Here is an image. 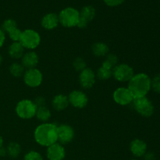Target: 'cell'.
I'll list each match as a JSON object with an SVG mask.
<instances>
[{
  "label": "cell",
  "mask_w": 160,
  "mask_h": 160,
  "mask_svg": "<svg viewBox=\"0 0 160 160\" xmlns=\"http://www.w3.org/2000/svg\"><path fill=\"white\" fill-rule=\"evenodd\" d=\"M21 34L22 31L18 28H15V29L11 31L9 33H8L9 38L12 41V42H19L20 39V37H21Z\"/></svg>",
  "instance_id": "f546056e"
},
{
  "label": "cell",
  "mask_w": 160,
  "mask_h": 160,
  "mask_svg": "<svg viewBox=\"0 0 160 160\" xmlns=\"http://www.w3.org/2000/svg\"><path fill=\"white\" fill-rule=\"evenodd\" d=\"M144 160H156V157L154 152H147L145 155H144Z\"/></svg>",
  "instance_id": "d6a6232c"
},
{
  "label": "cell",
  "mask_w": 160,
  "mask_h": 160,
  "mask_svg": "<svg viewBox=\"0 0 160 160\" xmlns=\"http://www.w3.org/2000/svg\"><path fill=\"white\" fill-rule=\"evenodd\" d=\"M5 41H6V33L2 28H0V48L4 45Z\"/></svg>",
  "instance_id": "836d02e7"
},
{
  "label": "cell",
  "mask_w": 160,
  "mask_h": 160,
  "mask_svg": "<svg viewBox=\"0 0 160 160\" xmlns=\"http://www.w3.org/2000/svg\"><path fill=\"white\" fill-rule=\"evenodd\" d=\"M2 145H3V138H2V136L0 135V148L2 147Z\"/></svg>",
  "instance_id": "d590c367"
},
{
  "label": "cell",
  "mask_w": 160,
  "mask_h": 160,
  "mask_svg": "<svg viewBox=\"0 0 160 160\" xmlns=\"http://www.w3.org/2000/svg\"><path fill=\"white\" fill-rule=\"evenodd\" d=\"M95 81H96V75L91 68L86 67L84 70L80 72L79 83L83 88H92L95 85Z\"/></svg>",
  "instance_id": "7c38bea8"
},
{
  "label": "cell",
  "mask_w": 160,
  "mask_h": 160,
  "mask_svg": "<svg viewBox=\"0 0 160 160\" xmlns=\"http://www.w3.org/2000/svg\"><path fill=\"white\" fill-rule=\"evenodd\" d=\"M9 72L12 76L15 78H20L23 75L25 72V68L22 65L21 62H13L9 67Z\"/></svg>",
  "instance_id": "cb8c5ba5"
},
{
  "label": "cell",
  "mask_w": 160,
  "mask_h": 160,
  "mask_svg": "<svg viewBox=\"0 0 160 160\" xmlns=\"http://www.w3.org/2000/svg\"><path fill=\"white\" fill-rule=\"evenodd\" d=\"M41 41L42 38L38 31L34 29H25L22 31L21 37L19 42L23 48L32 51L39 46Z\"/></svg>",
  "instance_id": "5b68a950"
},
{
  "label": "cell",
  "mask_w": 160,
  "mask_h": 160,
  "mask_svg": "<svg viewBox=\"0 0 160 160\" xmlns=\"http://www.w3.org/2000/svg\"><path fill=\"white\" fill-rule=\"evenodd\" d=\"M73 66L75 70L79 72L82 71L83 70H84L87 67V64H86L85 60L81 57L76 58L74 59V61H73Z\"/></svg>",
  "instance_id": "83f0119b"
},
{
  "label": "cell",
  "mask_w": 160,
  "mask_h": 160,
  "mask_svg": "<svg viewBox=\"0 0 160 160\" xmlns=\"http://www.w3.org/2000/svg\"><path fill=\"white\" fill-rule=\"evenodd\" d=\"M24 50L25 48L20 43V42H14L9 46L8 53H9V56L12 59H21L22 56H23Z\"/></svg>",
  "instance_id": "d6986e66"
},
{
  "label": "cell",
  "mask_w": 160,
  "mask_h": 160,
  "mask_svg": "<svg viewBox=\"0 0 160 160\" xmlns=\"http://www.w3.org/2000/svg\"><path fill=\"white\" fill-rule=\"evenodd\" d=\"M128 88L134 98L147 96L151 91V78L145 73H138L128 82Z\"/></svg>",
  "instance_id": "7a4b0ae2"
},
{
  "label": "cell",
  "mask_w": 160,
  "mask_h": 160,
  "mask_svg": "<svg viewBox=\"0 0 160 160\" xmlns=\"http://www.w3.org/2000/svg\"><path fill=\"white\" fill-rule=\"evenodd\" d=\"M37 109L38 107L34 101L25 98L17 102L15 111L17 117L22 120H31L35 117Z\"/></svg>",
  "instance_id": "277c9868"
},
{
  "label": "cell",
  "mask_w": 160,
  "mask_h": 160,
  "mask_svg": "<svg viewBox=\"0 0 160 160\" xmlns=\"http://www.w3.org/2000/svg\"><path fill=\"white\" fill-rule=\"evenodd\" d=\"M7 155V151H6V148L4 147H1L0 148V156L1 157H4Z\"/></svg>",
  "instance_id": "e575fe53"
},
{
  "label": "cell",
  "mask_w": 160,
  "mask_h": 160,
  "mask_svg": "<svg viewBox=\"0 0 160 160\" xmlns=\"http://www.w3.org/2000/svg\"><path fill=\"white\" fill-rule=\"evenodd\" d=\"M151 90L155 93L160 94V73H156L151 78Z\"/></svg>",
  "instance_id": "4316f807"
},
{
  "label": "cell",
  "mask_w": 160,
  "mask_h": 160,
  "mask_svg": "<svg viewBox=\"0 0 160 160\" xmlns=\"http://www.w3.org/2000/svg\"><path fill=\"white\" fill-rule=\"evenodd\" d=\"M34 138L39 145L48 147L58 142L57 125L53 123H42L35 128Z\"/></svg>",
  "instance_id": "6da1fadb"
},
{
  "label": "cell",
  "mask_w": 160,
  "mask_h": 160,
  "mask_svg": "<svg viewBox=\"0 0 160 160\" xmlns=\"http://www.w3.org/2000/svg\"><path fill=\"white\" fill-rule=\"evenodd\" d=\"M59 17V23L64 28H72L78 27L80 20V12L73 7H67L60 11Z\"/></svg>",
  "instance_id": "3957f363"
},
{
  "label": "cell",
  "mask_w": 160,
  "mask_h": 160,
  "mask_svg": "<svg viewBox=\"0 0 160 160\" xmlns=\"http://www.w3.org/2000/svg\"><path fill=\"white\" fill-rule=\"evenodd\" d=\"M134 109L142 117L148 118L154 114L155 106L152 102L147 96L134 98L133 101Z\"/></svg>",
  "instance_id": "8992f818"
},
{
  "label": "cell",
  "mask_w": 160,
  "mask_h": 160,
  "mask_svg": "<svg viewBox=\"0 0 160 160\" xmlns=\"http://www.w3.org/2000/svg\"><path fill=\"white\" fill-rule=\"evenodd\" d=\"M23 160H43V157L38 152L30 151L25 154Z\"/></svg>",
  "instance_id": "f1b7e54d"
},
{
  "label": "cell",
  "mask_w": 160,
  "mask_h": 160,
  "mask_svg": "<svg viewBox=\"0 0 160 160\" xmlns=\"http://www.w3.org/2000/svg\"><path fill=\"white\" fill-rule=\"evenodd\" d=\"M46 156L48 160H63L66 156V150L63 145L56 142L47 147Z\"/></svg>",
  "instance_id": "5bb4252c"
},
{
  "label": "cell",
  "mask_w": 160,
  "mask_h": 160,
  "mask_svg": "<svg viewBox=\"0 0 160 160\" xmlns=\"http://www.w3.org/2000/svg\"><path fill=\"white\" fill-rule=\"evenodd\" d=\"M103 1L108 6L115 7V6H118L124 2L125 0H103Z\"/></svg>",
  "instance_id": "4dcf8cb0"
},
{
  "label": "cell",
  "mask_w": 160,
  "mask_h": 160,
  "mask_svg": "<svg viewBox=\"0 0 160 160\" xmlns=\"http://www.w3.org/2000/svg\"><path fill=\"white\" fill-rule=\"evenodd\" d=\"M7 155L11 158H17L21 152V147L17 142H10L6 148Z\"/></svg>",
  "instance_id": "603a6c76"
},
{
  "label": "cell",
  "mask_w": 160,
  "mask_h": 160,
  "mask_svg": "<svg viewBox=\"0 0 160 160\" xmlns=\"http://www.w3.org/2000/svg\"><path fill=\"white\" fill-rule=\"evenodd\" d=\"M35 117L42 123H47L51 118L52 113L49 109H48L45 106H41V107H38Z\"/></svg>",
  "instance_id": "44dd1931"
},
{
  "label": "cell",
  "mask_w": 160,
  "mask_h": 160,
  "mask_svg": "<svg viewBox=\"0 0 160 160\" xmlns=\"http://www.w3.org/2000/svg\"><path fill=\"white\" fill-rule=\"evenodd\" d=\"M75 132L73 128L70 125L62 123L57 125L58 142L61 145H67L73 140Z\"/></svg>",
  "instance_id": "30bf717a"
},
{
  "label": "cell",
  "mask_w": 160,
  "mask_h": 160,
  "mask_svg": "<svg viewBox=\"0 0 160 160\" xmlns=\"http://www.w3.org/2000/svg\"><path fill=\"white\" fill-rule=\"evenodd\" d=\"M69 104L77 109H83L88 103V98L84 92L80 90H73L69 94Z\"/></svg>",
  "instance_id": "8fae6325"
},
{
  "label": "cell",
  "mask_w": 160,
  "mask_h": 160,
  "mask_svg": "<svg viewBox=\"0 0 160 160\" xmlns=\"http://www.w3.org/2000/svg\"><path fill=\"white\" fill-rule=\"evenodd\" d=\"M95 75H96V78L98 79L101 80V81H106V80H109L111 77H112V70H109V69L101 66L98 69Z\"/></svg>",
  "instance_id": "d4e9b609"
},
{
  "label": "cell",
  "mask_w": 160,
  "mask_h": 160,
  "mask_svg": "<svg viewBox=\"0 0 160 160\" xmlns=\"http://www.w3.org/2000/svg\"><path fill=\"white\" fill-rule=\"evenodd\" d=\"M95 9L92 6H85L80 11V20L78 25L79 28H85L95 17Z\"/></svg>",
  "instance_id": "4fadbf2b"
},
{
  "label": "cell",
  "mask_w": 160,
  "mask_h": 160,
  "mask_svg": "<svg viewBox=\"0 0 160 160\" xmlns=\"http://www.w3.org/2000/svg\"><path fill=\"white\" fill-rule=\"evenodd\" d=\"M112 98L120 106H128L134 101V98L128 88L120 87L116 89L112 94Z\"/></svg>",
  "instance_id": "9c48e42d"
},
{
  "label": "cell",
  "mask_w": 160,
  "mask_h": 160,
  "mask_svg": "<svg viewBox=\"0 0 160 160\" xmlns=\"http://www.w3.org/2000/svg\"><path fill=\"white\" fill-rule=\"evenodd\" d=\"M59 23V17L57 14L54 13V12H49V13L45 14L42 17V21H41L42 28L48 31H52V30L56 28Z\"/></svg>",
  "instance_id": "e0dca14e"
},
{
  "label": "cell",
  "mask_w": 160,
  "mask_h": 160,
  "mask_svg": "<svg viewBox=\"0 0 160 160\" xmlns=\"http://www.w3.org/2000/svg\"><path fill=\"white\" fill-rule=\"evenodd\" d=\"M2 60H3V58H2V55L0 54V65L2 63Z\"/></svg>",
  "instance_id": "8d00e7d4"
},
{
  "label": "cell",
  "mask_w": 160,
  "mask_h": 160,
  "mask_svg": "<svg viewBox=\"0 0 160 160\" xmlns=\"http://www.w3.org/2000/svg\"><path fill=\"white\" fill-rule=\"evenodd\" d=\"M17 28V23L13 19H7L3 22L2 25V29L3 30L5 33H7V34Z\"/></svg>",
  "instance_id": "484cf974"
},
{
  "label": "cell",
  "mask_w": 160,
  "mask_h": 160,
  "mask_svg": "<svg viewBox=\"0 0 160 160\" xmlns=\"http://www.w3.org/2000/svg\"><path fill=\"white\" fill-rule=\"evenodd\" d=\"M118 60L119 59L117 55L113 54V53H109L106 56V59L103 61L102 66L109 69V70H113L114 67L118 64Z\"/></svg>",
  "instance_id": "7402d4cb"
},
{
  "label": "cell",
  "mask_w": 160,
  "mask_h": 160,
  "mask_svg": "<svg viewBox=\"0 0 160 160\" xmlns=\"http://www.w3.org/2000/svg\"><path fill=\"white\" fill-rule=\"evenodd\" d=\"M69 105L68 97L62 94L56 95L52 100V106L56 111L65 110Z\"/></svg>",
  "instance_id": "ac0fdd59"
},
{
  "label": "cell",
  "mask_w": 160,
  "mask_h": 160,
  "mask_svg": "<svg viewBox=\"0 0 160 160\" xmlns=\"http://www.w3.org/2000/svg\"><path fill=\"white\" fill-rule=\"evenodd\" d=\"M134 74L133 67L126 63L117 64L112 70V77L119 82H129Z\"/></svg>",
  "instance_id": "52a82bcc"
},
{
  "label": "cell",
  "mask_w": 160,
  "mask_h": 160,
  "mask_svg": "<svg viewBox=\"0 0 160 160\" xmlns=\"http://www.w3.org/2000/svg\"><path fill=\"white\" fill-rule=\"evenodd\" d=\"M92 54L96 57H106L109 52V48L105 42H95L92 46Z\"/></svg>",
  "instance_id": "ffe728a7"
},
{
  "label": "cell",
  "mask_w": 160,
  "mask_h": 160,
  "mask_svg": "<svg viewBox=\"0 0 160 160\" xmlns=\"http://www.w3.org/2000/svg\"><path fill=\"white\" fill-rule=\"evenodd\" d=\"M38 62V56L34 51H29L28 52H25L21 58V64L26 70L36 68Z\"/></svg>",
  "instance_id": "2e32d148"
},
{
  "label": "cell",
  "mask_w": 160,
  "mask_h": 160,
  "mask_svg": "<svg viewBox=\"0 0 160 160\" xmlns=\"http://www.w3.org/2000/svg\"><path fill=\"white\" fill-rule=\"evenodd\" d=\"M131 160H138V159H131Z\"/></svg>",
  "instance_id": "74e56055"
},
{
  "label": "cell",
  "mask_w": 160,
  "mask_h": 160,
  "mask_svg": "<svg viewBox=\"0 0 160 160\" xmlns=\"http://www.w3.org/2000/svg\"><path fill=\"white\" fill-rule=\"evenodd\" d=\"M23 78L24 84L32 88L39 87L43 81V74L42 71L37 68L26 70L23 73Z\"/></svg>",
  "instance_id": "ba28073f"
},
{
  "label": "cell",
  "mask_w": 160,
  "mask_h": 160,
  "mask_svg": "<svg viewBox=\"0 0 160 160\" xmlns=\"http://www.w3.org/2000/svg\"><path fill=\"white\" fill-rule=\"evenodd\" d=\"M148 145L144 140L135 138L130 143V151L134 156L137 158L143 157L144 155L147 152Z\"/></svg>",
  "instance_id": "9a60e30c"
},
{
  "label": "cell",
  "mask_w": 160,
  "mask_h": 160,
  "mask_svg": "<svg viewBox=\"0 0 160 160\" xmlns=\"http://www.w3.org/2000/svg\"><path fill=\"white\" fill-rule=\"evenodd\" d=\"M34 102L37 106V107H41V106H45V99L44 97L42 96H38L36 97L34 99Z\"/></svg>",
  "instance_id": "1f68e13d"
}]
</instances>
